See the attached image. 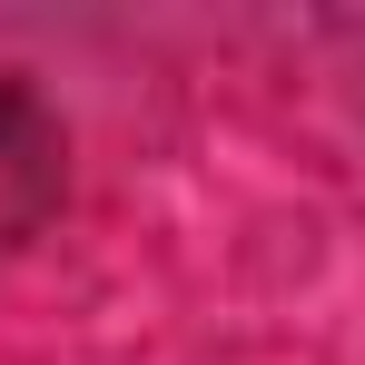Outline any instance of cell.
I'll return each instance as SVG.
<instances>
[{
    "instance_id": "cell-1",
    "label": "cell",
    "mask_w": 365,
    "mask_h": 365,
    "mask_svg": "<svg viewBox=\"0 0 365 365\" xmlns=\"http://www.w3.org/2000/svg\"><path fill=\"white\" fill-rule=\"evenodd\" d=\"M60 178H69V138L60 119L40 109V89L0 79V257L30 237L50 207H60Z\"/></svg>"
}]
</instances>
